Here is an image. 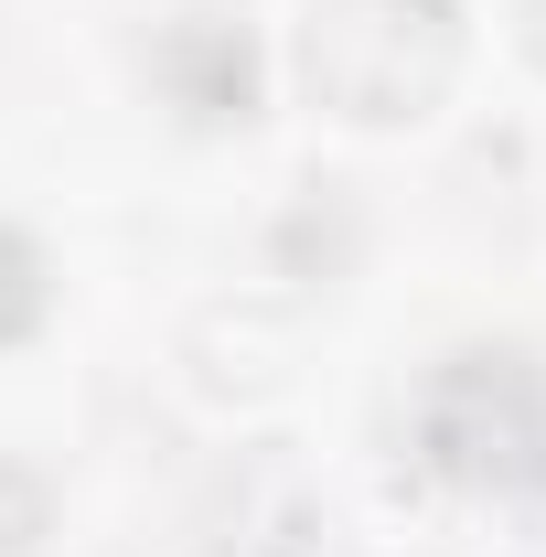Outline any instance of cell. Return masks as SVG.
<instances>
[{
  "label": "cell",
  "instance_id": "1",
  "mask_svg": "<svg viewBox=\"0 0 546 557\" xmlns=\"http://www.w3.org/2000/svg\"><path fill=\"white\" fill-rule=\"evenodd\" d=\"M33 311H44V258L0 225V344H11V333H33Z\"/></svg>",
  "mask_w": 546,
  "mask_h": 557
}]
</instances>
